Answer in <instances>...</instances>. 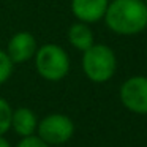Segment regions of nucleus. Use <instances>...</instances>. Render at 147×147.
I'll return each instance as SVG.
<instances>
[{"instance_id":"1","label":"nucleus","mask_w":147,"mask_h":147,"mask_svg":"<svg viewBox=\"0 0 147 147\" xmlns=\"http://www.w3.org/2000/svg\"><path fill=\"white\" fill-rule=\"evenodd\" d=\"M103 21L117 35H138L147 29V5L144 0H109Z\"/></svg>"},{"instance_id":"2","label":"nucleus","mask_w":147,"mask_h":147,"mask_svg":"<svg viewBox=\"0 0 147 147\" xmlns=\"http://www.w3.org/2000/svg\"><path fill=\"white\" fill-rule=\"evenodd\" d=\"M81 65L89 81L95 84H105L111 81L117 71V55L108 45L93 43L82 52Z\"/></svg>"},{"instance_id":"3","label":"nucleus","mask_w":147,"mask_h":147,"mask_svg":"<svg viewBox=\"0 0 147 147\" xmlns=\"http://www.w3.org/2000/svg\"><path fill=\"white\" fill-rule=\"evenodd\" d=\"M33 59L38 74L49 82H59L65 79L70 73V55L60 45L46 43L40 46Z\"/></svg>"},{"instance_id":"4","label":"nucleus","mask_w":147,"mask_h":147,"mask_svg":"<svg viewBox=\"0 0 147 147\" xmlns=\"http://www.w3.org/2000/svg\"><path fill=\"white\" fill-rule=\"evenodd\" d=\"M74 122L62 112H51L38 120L36 136L41 138L49 146H62L67 144L74 134Z\"/></svg>"},{"instance_id":"5","label":"nucleus","mask_w":147,"mask_h":147,"mask_svg":"<svg viewBox=\"0 0 147 147\" xmlns=\"http://www.w3.org/2000/svg\"><path fill=\"white\" fill-rule=\"evenodd\" d=\"M119 98L127 111L133 114H147V76L136 74L123 81L119 89Z\"/></svg>"},{"instance_id":"6","label":"nucleus","mask_w":147,"mask_h":147,"mask_svg":"<svg viewBox=\"0 0 147 147\" xmlns=\"http://www.w3.org/2000/svg\"><path fill=\"white\" fill-rule=\"evenodd\" d=\"M38 45L35 36L30 32H18L10 38L7 45V54L14 65L26 63L30 59H33Z\"/></svg>"},{"instance_id":"7","label":"nucleus","mask_w":147,"mask_h":147,"mask_svg":"<svg viewBox=\"0 0 147 147\" xmlns=\"http://www.w3.org/2000/svg\"><path fill=\"white\" fill-rule=\"evenodd\" d=\"M109 0H71L70 8L78 21L86 24H95L105 18Z\"/></svg>"},{"instance_id":"8","label":"nucleus","mask_w":147,"mask_h":147,"mask_svg":"<svg viewBox=\"0 0 147 147\" xmlns=\"http://www.w3.org/2000/svg\"><path fill=\"white\" fill-rule=\"evenodd\" d=\"M38 127V117L30 108H18L13 109L11 115V130L21 138L32 136L36 133Z\"/></svg>"},{"instance_id":"9","label":"nucleus","mask_w":147,"mask_h":147,"mask_svg":"<svg viewBox=\"0 0 147 147\" xmlns=\"http://www.w3.org/2000/svg\"><path fill=\"white\" fill-rule=\"evenodd\" d=\"M67 38H68V43L73 46L74 49L84 52L86 49H89L90 46L95 43V35H93V30L90 29L89 24L86 22H78L71 24L70 29L67 32Z\"/></svg>"},{"instance_id":"10","label":"nucleus","mask_w":147,"mask_h":147,"mask_svg":"<svg viewBox=\"0 0 147 147\" xmlns=\"http://www.w3.org/2000/svg\"><path fill=\"white\" fill-rule=\"evenodd\" d=\"M11 115H13L11 105L0 96V136H5V133L11 130Z\"/></svg>"},{"instance_id":"11","label":"nucleus","mask_w":147,"mask_h":147,"mask_svg":"<svg viewBox=\"0 0 147 147\" xmlns=\"http://www.w3.org/2000/svg\"><path fill=\"white\" fill-rule=\"evenodd\" d=\"M13 70H14V63L8 57L7 51L5 49H0V86L5 84L11 78Z\"/></svg>"},{"instance_id":"12","label":"nucleus","mask_w":147,"mask_h":147,"mask_svg":"<svg viewBox=\"0 0 147 147\" xmlns=\"http://www.w3.org/2000/svg\"><path fill=\"white\" fill-rule=\"evenodd\" d=\"M16 147H51L49 144H46L41 138H38L36 134H32V136H26L21 138V141L18 142Z\"/></svg>"},{"instance_id":"13","label":"nucleus","mask_w":147,"mask_h":147,"mask_svg":"<svg viewBox=\"0 0 147 147\" xmlns=\"http://www.w3.org/2000/svg\"><path fill=\"white\" fill-rule=\"evenodd\" d=\"M0 147H11V144L5 139V136H0Z\"/></svg>"},{"instance_id":"14","label":"nucleus","mask_w":147,"mask_h":147,"mask_svg":"<svg viewBox=\"0 0 147 147\" xmlns=\"http://www.w3.org/2000/svg\"><path fill=\"white\" fill-rule=\"evenodd\" d=\"M144 3H146V5H147V0H144Z\"/></svg>"},{"instance_id":"15","label":"nucleus","mask_w":147,"mask_h":147,"mask_svg":"<svg viewBox=\"0 0 147 147\" xmlns=\"http://www.w3.org/2000/svg\"><path fill=\"white\" fill-rule=\"evenodd\" d=\"M146 30H147V29H146Z\"/></svg>"}]
</instances>
